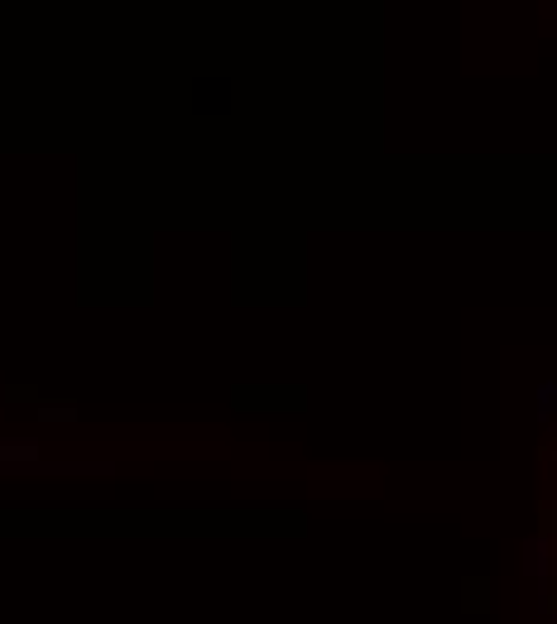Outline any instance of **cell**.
Wrapping results in <instances>:
<instances>
[{
    "label": "cell",
    "mask_w": 557,
    "mask_h": 624,
    "mask_svg": "<svg viewBox=\"0 0 557 624\" xmlns=\"http://www.w3.org/2000/svg\"><path fill=\"white\" fill-rule=\"evenodd\" d=\"M548 538H533V543H529V558H524V567H529V577H538V581H543L548 577Z\"/></svg>",
    "instance_id": "cell-1"
},
{
    "label": "cell",
    "mask_w": 557,
    "mask_h": 624,
    "mask_svg": "<svg viewBox=\"0 0 557 624\" xmlns=\"http://www.w3.org/2000/svg\"><path fill=\"white\" fill-rule=\"evenodd\" d=\"M538 399H543V403H538V413L552 418V409H557V384H543V390H538Z\"/></svg>",
    "instance_id": "cell-2"
},
{
    "label": "cell",
    "mask_w": 557,
    "mask_h": 624,
    "mask_svg": "<svg viewBox=\"0 0 557 624\" xmlns=\"http://www.w3.org/2000/svg\"><path fill=\"white\" fill-rule=\"evenodd\" d=\"M552 543H557V504H552Z\"/></svg>",
    "instance_id": "cell-3"
}]
</instances>
